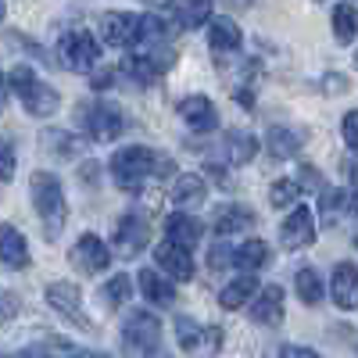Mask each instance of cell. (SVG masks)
Returning <instances> with one entry per match:
<instances>
[{
	"label": "cell",
	"instance_id": "obj_1",
	"mask_svg": "<svg viewBox=\"0 0 358 358\" xmlns=\"http://www.w3.org/2000/svg\"><path fill=\"white\" fill-rule=\"evenodd\" d=\"M33 204H36V215L43 219V229H47V241H57V233L65 229V219H69V201H65V187L54 172H33Z\"/></svg>",
	"mask_w": 358,
	"mask_h": 358
},
{
	"label": "cell",
	"instance_id": "obj_2",
	"mask_svg": "<svg viewBox=\"0 0 358 358\" xmlns=\"http://www.w3.org/2000/svg\"><path fill=\"white\" fill-rule=\"evenodd\" d=\"M158 165L162 162H158V155L151 151V147H122V151L111 155L115 183H118V190H129V194H136Z\"/></svg>",
	"mask_w": 358,
	"mask_h": 358
},
{
	"label": "cell",
	"instance_id": "obj_3",
	"mask_svg": "<svg viewBox=\"0 0 358 358\" xmlns=\"http://www.w3.org/2000/svg\"><path fill=\"white\" fill-rule=\"evenodd\" d=\"M79 126L86 129L90 140L97 143H111L126 133V115L118 111L115 104H104V101H86L79 108Z\"/></svg>",
	"mask_w": 358,
	"mask_h": 358
},
{
	"label": "cell",
	"instance_id": "obj_4",
	"mask_svg": "<svg viewBox=\"0 0 358 358\" xmlns=\"http://www.w3.org/2000/svg\"><path fill=\"white\" fill-rule=\"evenodd\" d=\"M62 65H69L72 72H90L97 69V57H101V43L94 40V33H86V29H76V33L62 36Z\"/></svg>",
	"mask_w": 358,
	"mask_h": 358
},
{
	"label": "cell",
	"instance_id": "obj_5",
	"mask_svg": "<svg viewBox=\"0 0 358 358\" xmlns=\"http://www.w3.org/2000/svg\"><path fill=\"white\" fill-rule=\"evenodd\" d=\"M280 241H283L287 251H301V248L315 244V215H312V208L294 204V212L280 226Z\"/></svg>",
	"mask_w": 358,
	"mask_h": 358
},
{
	"label": "cell",
	"instance_id": "obj_6",
	"mask_svg": "<svg viewBox=\"0 0 358 358\" xmlns=\"http://www.w3.org/2000/svg\"><path fill=\"white\" fill-rule=\"evenodd\" d=\"M122 337H126L129 348H136V351L147 355V351H155L162 344V322L151 312H133L126 319V326H122Z\"/></svg>",
	"mask_w": 358,
	"mask_h": 358
},
{
	"label": "cell",
	"instance_id": "obj_7",
	"mask_svg": "<svg viewBox=\"0 0 358 358\" xmlns=\"http://www.w3.org/2000/svg\"><path fill=\"white\" fill-rule=\"evenodd\" d=\"M72 265L79 268V273H86V276L104 273V268L111 265V251H108V244L101 241V236L83 233L76 241V248H72Z\"/></svg>",
	"mask_w": 358,
	"mask_h": 358
},
{
	"label": "cell",
	"instance_id": "obj_8",
	"mask_svg": "<svg viewBox=\"0 0 358 358\" xmlns=\"http://www.w3.org/2000/svg\"><path fill=\"white\" fill-rule=\"evenodd\" d=\"M147 244H151V226H147V219L140 215H122V222L115 226V251L122 258H133L140 255Z\"/></svg>",
	"mask_w": 358,
	"mask_h": 358
},
{
	"label": "cell",
	"instance_id": "obj_9",
	"mask_svg": "<svg viewBox=\"0 0 358 358\" xmlns=\"http://www.w3.org/2000/svg\"><path fill=\"white\" fill-rule=\"evenodd\" d=\"M155 262H158V268L165 276H172L179 283L194 280V258H190V248H183V244H176V241L158 244L155 248Z\"/></svg>",
	"mask_w": 358,
	"mask_h": 358
},
{
	"label": "cell",
	"instance_id": "obj_10",
	"mask_svg": "<svg viewBox=\"0 0 358 358\" xmlns=\"http://www.w3.org/2000/svg\"><path fill=\"white\" fill-rule=\"evenodd\" d=\"M101 36L108 47H133L140 36V15L129 11H111L101 18Z\"/></svg>",
	"mask_w": 358,
	"mask_h": 358
},
{
	"label": "cell",
	"instance_id": "obj_11",
	"mask_svg": "<svg viewBox=\"0 0 358 358\" xmlns=\"http://www.w3.org/2000/svg\"><path fill=\"white\" fill-rule=\"evenodd\" d=\"M47 305H50L54 312L69 315V319H72V322H79V326H90V322H86V315H83V294H79V287H76V283H65V280L50 283V287H47Z\"/></svg>",
	"mask_w": 358,
	"mask_h": 358
},
{
	"label": "cell",
	"instance_id": "obj_12",
	"mask_svg": "<svg viewBox=\"0 0 358 358\" xmlns=\"http://www.w3.org/2000/svg\"><path fill=\"white\" fill-rule=\"evenodd\" d=\"M330 297H334V305L344 308V312H355V308H358V268H355L351 262H341V265L334 268Z\"/></svg>",
	"mask_w": 358,
	"mask_h": 358
},
{
	"label": "cell",
	"instance_id": "obj_13",
	"mask_svg": "<svg viewBox=\"0 0 358 358\" xmlns=\"http://www.w3.org/2000/svg\"><path fill=\"white\" fill-rule=\"evenodd\" d=\"M179 115H183V122H187L194 133H212V129L219 126V111H215V104L208 101V97H201V94L179 101Z\"/></svg>",
	"mask_w": 358,
	"mask_h": 358
},
{
	"label": "cell",
	"instance_id": "obj_14",
	"mask_svg": "<svg viewBox=\"0 0 358 358\" xmlns=\"http://www.w3.org/2000/svg\"><path fill=\"white\" fill-rule=\"evenodd\" d=\"M251 319L258 326H280L283 322V287L268 283L265 290L258 287L255 301H251Z\"/></svg>",
	"mask_w": 358,
	"mask_h": 358
},
{
	"label": "cell",
	"instance_id": "obj_15",
	"mask_svg": "<svg viewBox=\"0 0 358 358\" xmlns=\"http://www.w3.org/2000/svg\"><path fill=\"white\" fill-rule=\"evenodd\" d=\"M136 280H140V294H143L151 305L169 308V305L176 301V287H172V280H169V276H162L158 268H143V273H140Z\"/></svg>",
	"mask_w": 358,
	"mask_h": 358
},
{
	"label": "cell",
	"instance_id": "obj_16",
	"mask_svg": "<svg viewBox=\"0 0 358 358\" xmlns=\"http://www.w3.org/2000/svg\"><path fill=\"white\" fill-rule=\"evenodd\" d=\"M165 236H169V241H176V244H183V248H194L201 236H204V222L194 219V215H187V212H172L165 219Z\"/></svg>",
	"mask_w": 358,
	"mask_h": 358
},
{
	"label": "cell",
	"instance_id": "obj_17",
	"mask_svg": "<svg viewBox=\"0 0 358 358\" xmlns=\"http://www.w3.org/2000/svg\"><path fill=\"white\" fill-rule=\"evenodd\" d=\"M0 262H4L8 268H25L29 265V244L25 236L15 229V226H0Z\"/></svg>",
	"mask_w": 358,
	"mask_h": 358
},
{
	"label": "cell",
	"instance_id": "obj_18",
	"mask_svg": "<svg viewBox=\"0 0 358 358\" xmlns=\"http://www.w3.org/2000/svg\"><path fill=\"white\" fill-rule=\"evenodd\" d=\"M255 226V212L251 208H244V204H226V208H219V215H215V233L219 236H233V233H244V229H251Z\"/></svg>",
	"mask_w": 358,
	"mask_h": 358
},
{
	"label": "cell",
	"instance_id": "obj_19",
	"mask_svg": "<svg viewBox=\"0 0 358 358\" xmlns=\"http://www.w3.org/2000/svg\"><path fill=\"white\" fill-rule=\"evenodd\" d=\"M22 104L29 115H36V118H50L57 108H62V97H57V90L47 86V83H36L29 94H22Z\"/></svg>",
	"mask_w": 358,
	"mask_h": 358
},
{
	"label": "cell",
	"instance_id": "obj_20",
	"mask_svg": "<svg viewBox=\"0 0 358 358\" xmlns=\"http://www.w3.org/2000/svg\"><path fill=\"white\" fill-rule=\"evenodd\" d=\"M208 187H204V179L194 176V172H179L176 176V183H172V201L176 208H197L204 201Z\"/></svg>",
	"mask_w": 358,
	"mask_h": 358
},
{
	"label": "cell",
	"instance_id": "obj_21",
	"mask_svg": "<svg viewBox=\"0 0 358 358\" xmlns=\"http://www.w3.org/2000/svg\"><path fill=\"white\" fill-rule=\"evenodd\" d=\"M255 294H258V280H255L251 273H244V276H236L233 283H226V287H222L219 305H222L226 312H236V308H244Z\"/></svg>",
	"mask_w": 358,
	"mask_h": 358
},
{
	"label": "cell",
	"instance_id": "obj_22",
	"mask_svg": "<svg viewBox=\"0 0 358 358\" xmlns=\"http://www.w3.org/2000/svg\"><path fill=\"white\" fill-rule=\"evenodd\" d=\"M265 147H268V155L273 158H294L297 151H301V133H294V129H287V126H273L265 133Z\"/></svg>",
	"mask_w": 358,
	"mask_h": 358
},
{
	"label": "cell",
	"instance_id": "obj_23",
	"mask_svg": "<svg viewBox=\"0 0 358 358\" xmlns=\"http://www.w3.org/2000/svg\"><path fill=\"white\" fill-rule=\"evenodd\" d=\"M43 147L57 158H79L86 151V140L76 136V133H65V129H47L43 133Z\"/></svg>",
	"mask_w": 358,
	"mask_h": 358
},
{
	"label": "cell",
	"instance_id": "obj_24",
	"mask_svg": "<svg viewBox=\"0 0 358 358\" xmlns=\"http://www.w3.org/2000/svg\"><path fill=\"white\" fill-rule=\"evenodd\" d=\"M241 40H244V33L233 18H212V25H208V43L215 50H236Z\"/></svg>",
	"mask_w": 358,
	"mask_h": 358
},
{
	"label": "cell",
	"instance_id": "obj_25",
	"mask_svg": "<svg viewBox=\"0 0 358 358\" xmlns=\"http://www.w3.org/2000/svg\"><path fill=\"white\" fill-rule=\"evenodd\" d=\"M212 18V0H176V22L183 29H201Z\"/></svg>",
	"mask_w": 358,
	"mask_h": 358
},
{
	"label": "cell",
	"instance_id": "obj_26",
	"mask_svg": "<svg viewBox=\"0 0 358 358\" xmlns=\"http://www.w3.org/2000/svg\"><path fill=\"white\" fill-rule=\"evenodd\" d=\"M265 262H268V244L265 241H255V236L233 251V265L244 268V273H255V268H262Z\"/></svg>",
	"mask_w": 358,
	"mask_h": 358
},
{
	"label": "cell",
	"instance_id": "obj_27",
	"mask_svg": "<svg viewBox=\"0 0 358 358\" xmlns=\"http://www.w3.org/2000/svg\"><path fill=\"white\" fill-rule=\"evenodd\" d=\"M294 290L297 297H301L305 305H319L322 301V276L315 273V268H297V276H294Z\"/></svg>",
	"mask_w": 358,
	"mask_h": 358
},
{
	"label": "cell",
	"instance_id": "obj_28",
	"mask_svg": "<svg viewBox=\"0 0 358 358\" xmlns=\"http://www.w3.org/2000/svg\"><path fill=\"white\" fill-rule=\"evenodd\" d=\"M334 36H337V43H351L358 36V8H351V4L334 8Z\"/></svg>",
	"mask_w": 358,
	"mask_h": 358
},
{
	"label": "cell",
	"instance_id": "obj_29",
	"mask_svg": "<svg viewBox=\"0 0 358 358\" xmlns=\"http://www.w3.org/2000/svg\"><path fill=\"white\" fill-rule=\"evenodd\" d=\"M226 151H229V162L233 165H248L258 155V140L251 133H229L226 136Z\"/></svg>",
	"mask_w": 358,
	"mask_h": 358
},
{
	"label": "cell",
	"instance_id": "obj_30",
	"mask_svg": "<svg viewBox=\"0 0 358 358\" xmlns=\"http://www.w3.org/2000/svg\"><path fill=\"white\" fill-rule=\"evenodd\" d=\"M176 341H179V348H183V351H201V344H204V330H201L194 319L179 315V319H176Z\"/></svg>",
	"mask_w": 358,
	"mask_h": 358
},
{
	"label": "cell",
	"instance_id": "obj_31",
	"mask_svg": "<svg viewBox=\"0 0 358 358\" xmlns=\"http://www.w3.org/2000/svg\"><path fill=\"white\" fill-rule=\"evenodd\" d=\"M319 208H322V219L326 222H337V215L341 212H348V190H319Z\"/></svg>",
	"mask_w": 358,
	"mask_h": 358
},
{
	"label": "cell",
	"instance_id": "obj_32",
	"mask_svg": "<svg viewBox=\"0 0 358 358\" xmlns=\"http://www.w3.org/2000/svg\"><path fill=\"white\" fill-rule=\"evenodd\" d=\"M297 197H301L297 179H276V183L268 187V201H273V208H294Z\"/></svg>",
	"mask_w": 358,
	"mask_h": 358
},
{
	"label": "cell",
	"instance_id": "obj_33",
	"mask_svg": "<svg viewBox=\"0 0 358 358\" xmlns=\"http://www.w3.org/2000/svg\"><path fill=\"white\" fill-rule=\"evenodd\" d=\"M129 297H133V280L126 273H118V276H111L104 283V301L108 305H126Z\"/></svg>",
	"mask_w": 358,
	"mask_h": 358
},
{
	"label": "cell",
	"instance_id": "obj_34",
	"mask_svg": "<svg viewBox=\"0 0 358 358\" xmlns=\"http://www.w3.org/2000/svg\"><path fill=\"white\" fill-rule=\"evenodd\" d=\"M33 86H36V72L29 69V65H15V69L8 72V90H15L18 97H22V94H29Z\"/></svg>",
	"mask_w": 358,
	"mask_h": 358
},
{
	"label": "cell",
	"instance_id": "obj_35",
	"mask_svg": "<svg viewBox=\"0 0 358 358\" xmlns=\"http://www.w3.org/2000/svg\"><path fill=\"white\" fill-rule=\"evenodd\" d=\"M136 40H147L151 47L162 43V40H165V25H162V18H158V15H143V18H140V36H136Z\"/></svg>",
	"mask_w": 358,
	"mask_h": 358
},
{
	"label": "cell",
	"instance_id": "obj_36",
	"mask_svg": "<svg viewBox=\"0 0 358 358\" xmlns=\"http://www.w3.org/2000/svg\"><path fill=\"white\" fill-rule=\"evenodd\" d=\"M11 176H15V151H11V143L0 140V183H8Z\"/></svg>",
	"mask_w": 358,
	"mask_h": 358
},
{
	"label": "cell",
	"instance_id": "obj_37",
	"mask_svg": "<svg viewBox=\"0 0 358 358\" xmlns=\"http://www.w3.org/2000/svg\"><path fill=\"white\" fill-rule=\"evenodd\" d=\"M15 315H18V294L0 290V326H4L8 319H15Z\"/></svg>",
	"mask_w": 358,
	"mask_h": 358
},
{
	"label": "cell",
	"instance_id": "obj_38",
	"mask_svg": "<svg viewBox=\"0 0 358 358\" xmlns=\"http://www.w3.org/2000/svg\"><path fill=\"white\" fill-rule=\"evenodd\" d=\"M341 133H344V143H348V147H358V108L344 115V122H341Z\"/></svg>",
	"mask_w": 358,
	"mask_h": 358
},
{
	"label": "cell",
	"instance_id": "obj_39",
	"mask_svg": "<svg viewBox=\"0 0 358 358\" xmlns=\"http://www.w3.org/2000/svg\"><path fill=\"white\" fill-rule=\"evenodd\" d=\"M208 265H212V268H226V265H233V251H229L226 244H215L212 251H208Z\"/></svg>",
	"mask_w": 358,
	"mask_h": 358
},
{
	"label": "cell",
	"instance_id": "obj_40",
	"mask_svg": "<svg viewBox=\"0 0 358 358\" xmlns=\"http://www.w3.org/2000/svg\"><path fill=\"white\" fill-rule=\"evenodd\" d=\"M297 187H301V190H322V179H319V172L312 165H305L301 169V179H297Z\"/></svg>",
	"mask_w": 358,
	"mask_h": 358
},
{
	"label": "cell",
	"instance_id": "obj_41",
	"mask_svg": "<svg viewBox=\"0 0 358 358\" xmlns=\"http://www.w3.org/2000/svg\"><path fill=\"white\" fill-rule=\"evenodd\" d=\"M280 358H319V351L301 348V344H283V348H280Z\"/></svg>",
	"mask_w": 358,
	"mask_h": 358
},
{
	"label": "cell",
	"instance_id": "obj_42",
	"mask_svg": "<svg viewBox=\"0 0 358 358\" xmlns=\"http://www.w3.org/2000/svg\"><path fill=\"white\" fill-rule=\"evenodd\" d=\"M97 176H101V165L97 162H86V165H79V179L90 187V183H97Z\"/></svg>",
	"mask_w": 358,
	"mask_h": 358
},
{
	"label": "cell",
	"instance_id": "obj_43",
	"mask_svg": "<svg viewBox=\"0 0 358 358\" xmlns=\"http://www.w3.org/2000/svg\"><path fill=\"white\" fill-rule=\"evenodd\" d=\"M219 344H222V330H219V326H208V330H204V344H201V348L219 351Z\"/></svg>",
	"mask_w": 358,
	"mask_h": 358
},
{
	"label": "cell",
	"instance_id": "obj_44",
	"mask_svg": "<svg viewBox=\"0 0 358 358\" xmlns=\"http://www.w3.org/2000/svg\"><path fill=\"white\" fill-rule=\"evenodd\" d=\"M344 172H348V179H351V187H358V158H348V162H344Z\"/></svg>",
	"mask_w": 358,
	"mask_h": 358
},
{
	"label": "cell",
	"instance_id": "obj_45",
	"mask_svg": "<svg viewBox=\"0 0 358 358\" xmlns=\"http://www.w3.org/2000/svg\"><path fill=\"white\" fill-rule=\"evenodd\" d=\"M348 212H351V215H358V187H351V190H348Z\"/></svg>",
	"mask_w": 358,
	"mask_h": 358
},
{
	"label": "cell",
	"instance_id": "obj_46",
	"mask_svg": "<svg viewBox=\"0 0 358 358\" xmlns=\"http://www.w3.org/2000/svg\"><path fill=\"white\" fill-rule=\"evenodd\" d=\"M94 86H97V90L111 86V72H108V69H101V72H97V79H94Z\"/></svg>",
	"mask_w": 358,
	"mask_h": 358
},
{
	"label": "cell",
	"instance_id": "obj_47",
	"mask_svg": "<svg viewBox=\"0 0 358 358\" xmlns=\"http://www.w3.org/2000/svg\"><path fill=\"white\" fill-rule=\"evenodd\" d=\"M4 104H8V79L0 72V111H4Z\"/></svg>",
	"mask_w": 358,
	"mask_h": 358
},
{
	"label": "cell",
	"instance_id": "obj_48",
	"mask_svg": "<svg viewBox=\"0 0 358 358\" xmlns=\"http://www.w3.org/2000/svg\"><path fill=\"white\" fill-rule=\"evenodd\" d=\"M72 358H108V355L104 351H76Z\"/></svg>",
	"mask_w": 358,
	"mask_h": 358
},
{
	"label": "cell",
	"instance_id": "obj_49",
	"mask_svg": "<svg viewBox=\"0 0 358 358\" xmlns=\"http://www.w3.org/2000/svg\"><path fill=\"white\" fill-rule=\"evenodd\" d=\"M143 4H151V8H169L172 0H143Z\"/></svg>",
	"mask_w": 358,
	"mask_h": 358
},
{
	"label": "cell",
	"instance_id": "obj_50",
	"mask_svg": "<svg viewBox=\"0 0 358 358\" xmlns=\"http://www.w3.org/2000/svg\"><path fill=\"white\" fill-rule=\"evenodd\" d=\"M147 358H169V355H165V351H158V348H155V351H147Z\"/></svg>",
	"mask_w": 358,
	"mask_h": 358
},
{
	"label": "cell",
	"instance_id": "obj_51",
	"mask_svg": "<svg viewBox=\"0 0 358 358\" xmlns=\"http://www.w3.org/2000/svg\"><path fill=\"white\" fill-rule=\"evenodd\" d=\"M233 4H236V8H248V4H255V0H233Z\"/></svg>",
	"mask_w": 358,
	"mask_h": 358
},
{
	"label": "cell",
	"instance_id": "obj_52",
	"mask_svg": "<svg viewBox=\"0 0 358 358\" xmlns=\"http://www.w3.org/2000/svg\"><path fill=\"white\" fill-rule=\"evenodd\" d=\"M22 358H47V355H36V351H25Z\"/></svg>",
	"mask_w": 358,
	"mask_h": 358
},
{
	"label": "cell",
	"instance_id": "obj_53",
	"mask_svg": "<svg viewBox=\"0 0 358 358\" xmlns=\"http://www.w3.org/2000/svg\"><path fill=\"white\" fill-rule=\"evenodd\" d=\"M355 69H358V50H355Z\"/></svg>",
	"mask_w": 358,
	"mask_h": 358
},
{
	"label": "cell",
	"instance_id": "obj_54",
	"mask_svg": "<svg viewBox=\"0 0 358 358\" xmlns=\"http://www.w3.org/2000/svg\"><path fill=\"white\" fill-rule=\"evenodd\" d=\"M355 248H358V236H355Z\"/></svg>",
	"mask_w": 358,
	"mask_h": 358
}]
</instances>
